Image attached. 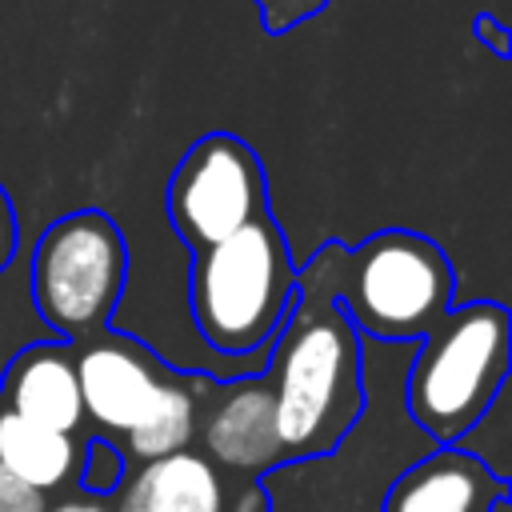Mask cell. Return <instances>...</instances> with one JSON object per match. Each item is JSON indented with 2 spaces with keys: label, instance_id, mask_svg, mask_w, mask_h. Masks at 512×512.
Wrapping results in <instances>:
<instances>
[{
  "label": "cell",
  "instance_id": "cell-1",
  "mask_svg": "<svg viewBox=\"0 0 512 512\" xmlns=\"http://www.w3.org/2000/svg\"><path fill=\"white\" fill-rule=\"evenodd\" d=\"M336 240L296 268V304L264 356L284 460L328 452L360 416V332L332 296Z\"/></svg>",
  "mask_w": 512,
  "mask_h": 512
},
{
  "label": "cell",
  "instance_id": "cell-2",
  "mask_svg": "<svg viewBox=\"0 0 512 512\" xmlns=\"http://www.w3.org/2000/svg\"><path fill=\"white\" fill-rule=\"evenodd\" d=\"M408 356L412 344H360V416L328 452L284 460L260 476L268 512H384L400 472L436 448L404 412Z\"/></svg>",
  "mask_w": 512,
  "mask_h": 512
},
{
  "label": "cell",
  "instance_id": "cell-3",
  "mask_svg": "<svg viewBox=\"0 0 512 512\" xmlns=\"http://www.w3.org/2000/svg\"><path fill=\"white\" fill-rule=\"evenodd\" d=\"M296 304V264L272 212L192 252L188 312L204 348L220 360L264 368L268 344Z\"/></svg>",
  "mask_w": 512,
  "mask_h": 512
},
{
  "label": "cell",
  "instance_id": "cell-4",
  "mask_svg": "<svg viewBox=\"0 0 512 512\" xmlns=\"http://www.w3.org/2000/svg\"><path fill=\"white\" fill-rule=\"evenodd\" d=\"M512 368V316L496 300L452 304L444 320L412 344L404 368V412L436 444H460L496 404Z\"/></svg>",
  "mask_w": 512,
  "mask_h": 512
},
{
  "label": "cell",
  "instance_id": "cell-5",
  "mask_svg": "<svg viewBox=\"0 0 512 512\" xmlns=\"http://www.w3.org/2000/svg\"><path fill=\"white\" fill-rule=\"evenodd\" d=\"M332 296L364 340L416 344L452 308L456 272L436 240L384 228L360 244L336 240Z\"/></svg>",
  "mask_w": 512,
  "mask_h": 512
},
{
  "label": "cell",
  "instance_id": "cell-6",
  "mask_svg": "<svg viewBox=\"0 0 512 512\" xmlns=\"http://www.w3.org/2000/svg\"><path fill=\"white\" fill-rule=\"evenodd\" d=\"M24 260L32 304L56 340L76 344L108 332L128 284V244L112 216L68 212L40 232Z\"/></svg>",
  "mask_w": 512,
  "mask_h": 512
},
{
  "label": "cell",
  "instance_id": "cell-7",
  "mask_svg": "<svg viewBox=\"0 0 512 512\" xmlns=\"http://www.w3.org/2000/svg\"><path fill=\"white\" fill-rule=\"evenodd\" d=\"M168 220L188 252H200L268 212L264 164L232 132L200 136L168 180Z\"/></svg>",
  "mask_w": 512,
  "mask_h": 512
},
{
  "label": "cell",
  "instance_id": "cell-8",
  "mask_svg": "<svg viewBox=\"0 0 512 512\" xmlns=\"http://www.w3.org/2000/svg\"><path fill=\"white\" fill-rule=\"evenodd\" d=\"M72 360L84 420H92L100 436L120 440L148 416L164 376L172 372L164 360H156V352L144 340L124 332H96L88 340H76Z\"/></svg>",
  "mask_w": 512,
  "mask_h": 512
},
{
  "label": "cell",
  "instance_id": "cell-9",
  "mask_svg": "<svg viewBox=\"0 0 512 512\" xmlns=\"http://www.w3.org/2000/svg\"><path fill=\"white\" fill-rule=\"evenodd\" d=\"M200 456L212 468L236 476H264L284 464V448L276 436V404L264 372H248L208 388V408L196 420Z\"/></svg>",
  "mask_w": 512,
  "mask_h": 512
},
{
  "label": "cell",
  "instance_id": "cell-10",
  "mask_svg": "<svg viewBox=\"0 0 512 512\" xmlns=\"http://www.w3.org/2000/svg\"><path fill=\"white\" fill-rule=\"evenodd\" d=\"M500 500H508V480L472 452L448 444L400 472L384 512H492Z\"/></svg>",
  "mask_w": 512,
  "mask_h": 512
},
{
  "label": "cell",
  "instance_id": "cell-11",
  "mask_svg": "<svg viewBox=\"0 0 512 512\" xmlns=\"http://www.w3.org/2000/svg\"><path fill=\"white\" fill-rule=\"evenodd\" d=\"M0 408L24 416L32 424L76 436V428L84 424V404H80L72 344L68 340H44V344L24 348L12 360V368L4 372Z\"/></svg>",
  "mask_w": 512,
  "mask_h": 512
},
{
  "label": "cell",
  "instance_id": "cell-12",
  "mask_svg": "<svg viewBox=\"0 0 512 512\" xmlns=\"http://www.w3.org/2000/svg\"><path fill=\"white\" fill-rule=\"evenodd\" d=\"M224 480L200 452L180 448L140 468L120 484V504L112 512H224Z\"/></svg>",
  "mask_w": 512,
  "mask_h": 512
},
{
  "label": "cell",
  "instance_id": "cell-13",
  "mask_svg": "<svg viewBox=\"0 0 512 512\" xmlns=\"http://www.w3.org/2000/svg\"><path fill=\"white\" fill-rule=\"evenodd\" d=\"M0 468L48 496L56 488L76 484L80 444L68 432L32 424V420L0 408Z\"/></svg>",
  "mask_w": 512,
  "mask_h": 512
},
{
  "label": "cell",
  "instance_id": "cell-14",
  "mask_svg": "<svg viewBox=\"0 0 512 512\" xmlns=\"http://www.w3.org/2000/svg\"><path fill=\"white\" fill-rule=\"evenodd\" d=\"M212 384H216V376L168 372L160 392H156V404L148 408V416L124 436V456L156 460V456L192 448L196 420H200V396H208Z\"/></svg>",
  "mask_w": 512,
  "mask_h": 512
},
{
  "label": "cell",
  "instance_id": "cell-15",
  "mask_svg": "<svg viewBox=\"0 0 512 512\" xmlns=\"http://www.w3.org/2000/svg\"><path fill=\"white\" fill-rule=\"evenodd\" d=\"M44 340H56V336L48 332V324L40 320V312L32 304L28 260L16 256L8 268H0V384H4V372L12 368V360L24 348L44 344Z\"/></svg>",
  "mask_w": 512,
  "mask_h": 512
},
{
  "label": "cell",
  "instance_id": "cell-16",
  "mask_svg": "<svg viewBox=\"0 0 512 512\" xmlns=\"http://www.w3.org/2000/svg\"><path fill=\"white\" fill-rule=\"evenodd\" d=\"M128 476V456L124 448L112 440V436H88L80 444V472H76V484L88 492V496H112L120 492Z\"/></svg>",
  "mask_w": 512,
  "mask_h": 512
},
{
  "label": "cell",
  "instance_id": "cell-17",
  "mask_svg": "<svg viewBox=\"0 0 512 512\" xmlns=\"http://www.w3.org/2000/svg\"><path fill=\"white\" fill-rule=\"evenodd\" d=\"M252 4L260 8V28L268 36H284L328 8V0H252Z\"/></svg>",
  "mask_w": 512,
  "mask_h": 512
},
{
  "label": "cell",
  "instance_id": "cell-18",
  "mask_svg": "<svg viewBox=\"0 0 512 512\" xmlns=\"http://www.w3.org/2000/svg\"><path fill=\"white\" fill-rule=\"evenodd\" d=\"M48 496L0 468V512H44Z\"/></svg>",
  "mask_w": 512,
  "mask_h": 512
},
{
  "label": "cell",
  "instance_id": "cell-19",
  "mask_svg": "<svg viewBox=\"0 0 512 512\" xmlns=\"http://www.w3.org/2000/svg\"><path fill=\"white\" fill-rule=\"evenodd\" d=\"M20 256V228H16V208L0 184V268H8Z\"/></svg>",
  "mask_w": 512,
  "mask_h": 512
},
{
  "label": "cell",
  "instance_id": "cell-20",
  "mask_svg": "<svg viewBox=\"0 0 512 512\" xmlns=\"http://www.w3.org/2000/svg\"><path fill=\"white\" fill-rule=\"evenodd\" d=\"M472 36H476V40H484L496 56H508V28H504L500 20H492L488 12H480V16L472 20Z\"/></svg>",
  "mask_w": 512,
  "mask_h": 512
},
{
  "label": "cell",
  "instance_id": "cell-21",
  "mask_svg": "<svg viewBox=\"0 0 512 512\" xmlns=\"http://www.w3.org/2000/svg\"><path fill=\"white\" fill-rule=\"evenodd\" d=\"M232 512H268V496H264L260 480H252V484H244V488L236 492Z\"/></svg>",
  "mask_w": 512,
  "mask_h": 512
},
{
  "label": "cell",
  "instance_id": "cell-22",
  "mask_svg": "<svg viewBox=\"0 0 512 512\" xmlns=\"http://www.w3.org/2000/svg\"><path fill=\"white\" fill-rule=\"evenodd\" d=\"M44 512H112V508L100 496H64V500L48 504Z\"/></svg>",
  "mask_w": 512,
  "mask_h": 512
},
{
  "label": "cell",
  "instance_id": "cell-23",
  "mask_svg": "<svg viewBox=\"0 0 512 512\" xmlns=\"http://www.w3.org/2000/svg\"><path fill=\"white\" fill-rule=\"evenodd\" d=\"M504 504H508V500H500V504H496V508H492V512H504Z\"/></svg>",
  "mask_w": 512,
  "mask_h": 512
}]
</instances>
